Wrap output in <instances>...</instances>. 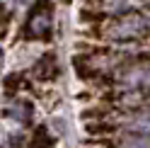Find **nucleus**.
Instances as JSON below:
<instances>
[{"label": "nucleus", "mask_w": 150, "mask_h": 148, "mask_svg": "<svg viewBox=\"0 0 150 148\" xmlns=\"http://www.w3.org/2000/svg\"><path fill=\"white\" fill-rule=\"evenodd\" d=\"M128 129L133 134H140V136H150V114H140L136 117L133 122L128 124Z\"/></svg>", "instance_id": "obj_1"}, {"label": "nucleus", "mask_w": 150, "mask_h": 148, "mask_svg": "<svg viewBox=\"0 0 150 148\" xmlns=\"http://www.w3.org/2000/svg\"><path fill=\"white\" fill-rule=\"evenodd\" d=\"M121 148H150V136H140V134H133L121 141Z\"/></svg>", "instance_id": "obj_2"}, {"label": "nucleus", "mask_w": 150, "mask_h": 148, "mask_svg": "<svg viewBox=\"0 0 150 148\" xmlns=\"http://www.w3.org/2000/svg\"><path fill=\"white\" fill-rule=\"evenodd\" d=\"M51 138L49 136H44V129H39V136L36 138H32V143H29V148H51Z\"/></svg>", "instance_id": "obj_3"}, {"label": "nucleus", "mask_w": 150, "mask_h": 148, "mask_svg": "<svg viewBox=\"0 0 150 148\" xmlns=\"http://www.w3.org/2000/svg\"><path fill=\"white\" fill-rule=\"evenodd\" d=\"M90 134H99V131H114V126H87Z\"/></svg>", "instance_id": "obj_4"}]
</instances>
